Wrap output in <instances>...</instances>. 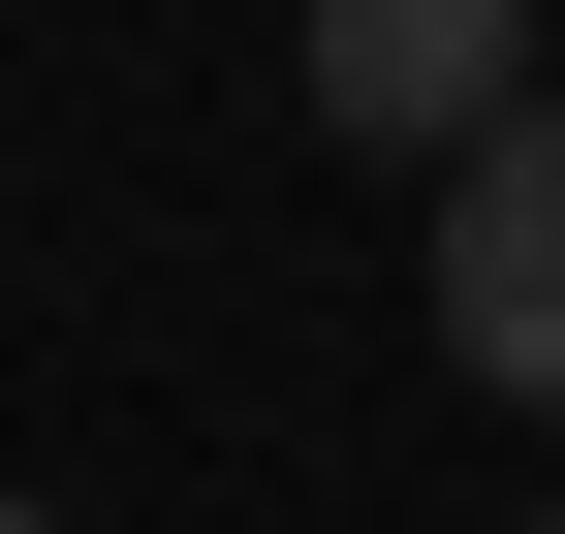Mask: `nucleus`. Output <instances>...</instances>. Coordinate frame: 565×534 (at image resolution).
<instances>
[{
  "label": "nucleus",
  "instance_id": "obj_3",
  "mask_svg": "<svg viewBox=\"0 0 565 534\" xmlns=\"http://www.w3.org/2000/svg\"><path fill=\"white\" fill-rule=\"evenodd\" d=\"M0 534H32V503H0Z\"/></svg>",
  "mask_w": 565,
  "mask_h": 534
},
{
  "label": "nucleus",
  "instance_id": "obj_2",
  "mask_svg": "<svg viewBox=\"0 0 565 534\" xmlns=\"http://www.w3.org/2000/svg\"><path fill=\"white\" fill-rule=\"evenodd\" d=\"M440 377H503V409H565V95H534L503 158L440 189Z\"/></svg>",
  "mask_w": 565,
  "mask_h": 534
},
{
  "label": "nucleus",
  "instance_id": "obj_1",
  "mask_svg": "<svg viewBox=\"0 0 565 534\" xmlns=\"http://www.w3.org/2000/svg\"><path fill=\"white\" fill-rule=\"evenodd\" d=\"M315 126H377V158H503V126H534V32H503V0H315Z\"/></svg>",
  "mask_w": 565,
  "mask_h": 534
},
{
  "label": "nucleus",
  "instance_id": "obj_4",
  "mask_svg": "<svg viewBox=\"0 0 565 534\" xmlns=\"http://www.w3.org/2000/svg\"><path fill=\"white\" fill-rule=\"evenodd\" d=\"M534 534H565V503H534Z\"/></svg>",
  "mask_w": 565,
  "mask_h": 534
}]
</instances>
